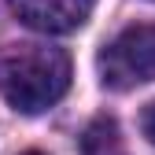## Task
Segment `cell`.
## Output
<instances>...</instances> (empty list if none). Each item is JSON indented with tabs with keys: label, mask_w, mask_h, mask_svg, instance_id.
Listing matches in <instances>:
<instances>
[{
	"label": "cell",
	"mask_w": 155,
	"mask_h": 155,
	"mask_svg": "<svg viewBox=\"0 0 155 155\" xmlns=\"http://www.w3.org/2000/svg\"><path fill=\"white\" fill-rule=\"evenodd\" d=\"M70 89V59L52 45H15L0 55V96L22 114L55 107Z\"/></svg>",
	"instance_id": "6da1fadb"
},
{
	"label": "cell",
	"mask_w": 155,
	"mask_h": 155,
	"mask_svg": "<svg viewBox=\"0 0 155 155\" xmlns=\"http://www.w3.org/2000/svg\"><path fill=\"white\" fill-rule=\"evenodd\" d=\"M15 18L41 33H74L85 26L96 0H8Z\"/></svg>",
	"instance_id": "3957f363"
},
{
	"label": "cell",
	"mask_w": 155,
	"mask_h": 155,
	"mask_svg": "<svg viewBox=\"0 0 155 155\" xmlns=\"http://www.w3.org/2000/svg\"><path fill=\"white\" fill-rule=\"evenodd\" d=\"M22 155H45V151H22Z\"/></svg>",
	"instance_id": "5b68a950"
},
{
	"label": "cell",
	"mask_w": 155,
	"mask_h": 155,
	"mask_svg": "<svg viewBox=\"0 0 155 155\" xmlns=\"http://www.w3.org/2000/svg\"><path fill=\"white\" fill-rule=\"evenodd\" d=\"M100 81L118 92L155 81V26L151 22L126 26L100 52Z\"/></svg>",
	"instance_id": "7a4b0ae2"
},
{
	"label": "cell",
	"mask_w": 155,
	"mask_h": 155,
	"mask_svg": "<svg viewBox=\"0 0 155 155\" xmlns=\"http://www.w3.org/2000/svg\"><path fill=\"white\" fill-rule=\"evenodd\" d=\"M140 129H144V137L155 144V100L144 107V114H140Z\"/></svg>",
	"instance_id": "277c9868"
}]
</instances>
